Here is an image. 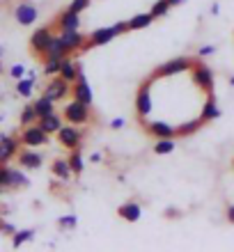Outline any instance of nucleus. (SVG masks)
Wrapping results in <instances>:
<instances>
[{"label":"nucleus","instance_id":"nucleus-17","mask_svg":"<svg viewBox=\"0 0 234 252\" xmlns=\"http://www.w3.org/2000/svg\"><path fill=\"white\" fill-rule=\"evenodd\" d=\"M221 117V108H218V99H216V94H207V101H204V106H202V113H200V120L207 124V122H214Z\"/></svg>","mask_w":234,"mask_h":252},{"label":"nucleus","instance_id":"nucleus-12","mask_svg":"<svg viewBox=\"0 0 234 252\" xmlns=\"http://www.w3.org/2000/svg\"><path fill=\"white\" fill-rule=\"evenodd\" d=\"M71 92V83L62 78V76H53V80L44 87V96H48L51 101H62L67 99V94Z\"/></svg>","mask_w":234,"mask_h":252},{"label":"nucleus","instance_id":"nucleus-3","mask_svg":"<svg viewBox=\"0 0 234 252\" xmlns=\"http://www.w3.org/2000/svg\"><path fill=\"white\" fill-rule=\"evenodd\" d=\"M0 184L7 188V190H16V188H28L30 186V179L21 170H14L9 167V163H0Z\"/></svg>","mask_w":234,"mask_h":252},{"label":"nucleus","instance_id":"nucleus-20","mask_svg":"<svg viewBox=\"0 0 234 252\" xmlns=\"http://www.w3.org/2000/svg\"><path fill=\"white\" fill-rule=\"evenodd\" d=\"M122 220H127V222H138L142 216V206L138 202H124V204L117 209Z\"/></svg>","mask_w":234,"mask_h":252},{"label":"nucleus","instance_id":"nucleus-27","mask_svg":"<svg viewBox=\"0 0 234 252\" xmlns=\"http://www.w3.org/2000/svg\"><path fill=\"white\" fill-rule=\"evenodd\" d=\"M67 160H69V165H71V172H74V174H83V170H85V158H83L80 149H71Z\"/></svg>","mask_w":234,"mask_h":252},{"label":"nucleus","instance_id":"nucleus-47","mask_svg":"<svg viewBox=\"0 0 234 252\" xmlns=\"http://www.w3.org/2000/svg\"><path fill=\"white\" fill-rule=\"evenodd\" d=\"M0 122H2V113H0Z\"/></svg>","mask_w":234,"mask_h":252},{"label":"nucleus","instance_id":"nucleus-33","mask_svg":"<svg viewBox=\"0 0 234 252\" xmlns=\"http://www.w3.org/2000/svg\"><path fill=\"white\" fill-rule=\"evenodd\" d=\"M170 7H172V5H170L167 0H156L149 12H152V16H154V19H163V16L170 12Z\"/></svg>","mask_w":234,"mask_h":252},{"label":"nucleus","instance_id":"nucleus-1","mask_svg":"<svg viewBox=\"0 0 234 252\" xmlns=\"http://www.w3.org/2000/svg\"><path fill=\"white\" fill-rule=\"evenodd\" d=\"M122 32H129V26L127 21H120V23H115V26H108V28H97L90 32L87 37V44H85V51L87 48H97V46H106L108 41H113L117 34Z\"/></svg>","mask_w":234,"mask_h":252},{"label":"nucleus","instance_id":"nucleus-43","mask_svg":"<svg viewBox=\"0 0 234 252\" xmlns=\"http://www.w3.org/2000/svg\"><path fill=\"white\" fill-rule=\"evenodd\" d=\"M167 2H170V5H172V7H181V5H184V2H186V0H167Z\"/></svg>","mask_w":234,"mask_h":252},{"label":"nucleus","instance_id":"nucleus-26","mask_svg":"<svg viewBox=\"0 0 234 252\" xmlns=\"http://www.w3.org/2000/svg\"><path fill=\"white\" fill-rule=\"evenodd\" d=\"M34 92V78H30V76H23V78L16 80V94L19 96H23V99H30Z\"/></svg>","mask_w":234,"mask_h":252},{"label":"nucleus","instance_id":"nucleus-16","mask_svg":"<svg viewBox=\"0 0 234 252\" xmlns=\"http://www.w3.org/2000/svg\"><path fill=\"white\" fill-rule=\"evenodd\" d=\"M16 158H19V165L23 167V170H39L41 163H44V156L34 152L33 147H26L23 152H19Z\"/></svg>","mask_w":234,"mask_h":252},{"label":"nucleus","instance_id":"nucleus-21","mask_svg":"<svg viewBox=\"0 0 234 252\" xmlns=\"http://www.w3.org/2000/svg\"><path fill=\"white\" fill-rule=\"evenodd\" d=\"M62 122H65V117L62 115H58V113H51V115H46V117H41V120H37V124L44 128V131L48 133V135H53V133H58L62 128Z\"/></svg>","mask_w":234,"mask_h":252},{"label":"nucleus","instance_id":"nucleus-19","mask_svg":"<svg viewBox=\"0 0 234 252\" xmlns=\"http://www.w3.org/2000/svg\"><path fill=\"white\" fill-rule=\"evenodd\" d=\"M80 28V14L78 12H71V9H65V12L58 16V30H78Z\"/></svg>","mask_w":234,"mask_h":252},{"label":"nucleus","instance_id":"nucleus-8","mask_svg":"<svg viewBox=\"0 0 234 252\" xmlns=\"http://www.w3.org/2000/svg\"><path fill=\"white\" fill-rule=\"evenodd\" d=\"M55 135H58V142H60L65 149H69V152H71V149H78L80 142H83V131H80L76 124H65Z\"/></svg>","mask_w":234,"mask_h":252},{"label":"nucleus","instance_id":"nucleus-11","mask_svg":"<svg viewBox=\"0 0 234 252\" xmlns=\"http://www.w3.org/2000/svg\"><path fill=\"white\" fill-rule=\"evenodd\" d=\"M71 96H74L76 101H80V103H85V106L92 108L94 94H92V87H90V83H87L85 71H80V76L76 78L74 85H71Z\"/></svg>","mask_w":234,"mask_h":252},{"label":"nucleus","instance_id":"nucleus-36","mask_svg":"<svg viewBox=\"0 0 234 252\" xmlns=\"http://www.w3.org/2000/svg\"><path fill=\"white\" fill-rule=\"evenodd\" d=\"M26 73H28V71H26V66H23V64H14L12 69H9V76H12V78H16V80L23 78Z\"/></svg>","mask_w":234,"mask_h":252},{"label":"nucleus","instance_id":"nucleus-5","mask_svg":"<svg viewBox=\"0 0 234 252\" xmlns=\"http://www.w3.org/2000/svg\"><path fill=\"white\" fill-rule=\"evenodd\" d=\"M90 110L92 108L85 106V103H80V101H69L67 106H65V110H62V117H65V122L67 124H76V126H83L90 122Z\"/></svg>","mask_w":234,"mask_h":252},{"label":"nucleus","instance_id":"nucleus-34","mask_svg":"<svg viewBox=\"0 0 234 252\" xmlns=\"http://www.w3.org/2000/svg\"><path fill=\"white\" fill-rule=\"evenodd\" d=\"M37 120H39V117H37V113H34V106H33V103L21 110V126H30V124H34Z\"/></svg>","mask_w":234,"mask_h":252},{"label":"nucleus","instance_id":"nucleus-46","mask_svg":"<svg viewBox=\"0 0 234 252\" xmlns=\"http://www.w3.org/2000/svg\"><path fill=\"white\" fill-rule=\"evenodd\" d=\"M0 58H2V46H0Z\"/></svg>","mask_w":234,"mask_h":252},{"label":"nucleus","instance_id":"nucleus-31","mask_svg":"<svg viewBox=\"0 0 234 252\" xmlns=\"http://www.w3.org/2000/svg\"><path fill=\"white\" fill-rule=\"evenodd\" d=\"M172 152H174V140H172V138L156 140V145H154V154L163 156V154H172Z\"/></svg>","mask_w":234,"mask_h":252},{"label":"nucleus","instance_id":"nucleus-18","mask_svg":"<svg viewBox=\"0 0 234 252\" xmlns=\"http://www.w3.org/2000/svg\"><path fill=\"white\" fill-rule=\"evenodd\" d=\"M80 71H83V64H80V62H74L67 55V58L62 60V66H60V73H58V76H62L67 83H71V85H74L76 78L80 76Z\"/></svg>","mask_w":234,"mask_h":252},{"label":"nucleus","instance_id":"nucleus-37","mask_svg":"<svg viewBox=\"0 0 234 252\" xmlns=\"http://www.w3.org/2000/svg\"><path fill=\"white\" fill-rule=\"evenodd\" d=\"M16 232V227L12 222H5V220H0V234H7V236H12Z\"/></svg>","mask_w":234,"mask_h":252},{"label":"nucleus","instance_id":"nucleus-7","mask_svg":"<svg viewBox=\"0 0 234 252\" xmlns=\"http://www.w3.org/2000/svg\"><path fill=\"white\" fill-rule=\"evenodd\" d=\"M191 76H193V83L200 87L202 92H207V94L214 92L216 78H214V71H211L207 64H202V62H195L193 69H191Z\"/></svg>","mask_w":234,"mask_h":252},{"label":"nucleus","instance_id":"nucleus-22","mask_svg":"<svg viewBox=\"0 0 234 252\" xmlns=\"http://www.w3.org/2000/svg\"><path fill=\"white\" fill-rule=\"evenodd\" d=\"M51 172H53V177H58L60 181H69L71 179V174H74L67 158H55L53 165H51Z\"/></svg>","mask_w":234,"mask_h":252},{"label":"nucleus","instance_id":"nucleus-30","mask_svg":"<svg viewBox=\"0 0 234 252\" xmlns=\"http://www.w3.org/2000/svg\"><path fill=\"white\" fill-rule=\"evenodd\" d=\"M204 124V122L198 117V120H191V122H181L179 126H177V135H193L200 126Z\"/></svg>","mask_w":234,"mask_h":252},{"label":"nucleus","instance_id":"nucleus-40","mask_svg":"<svg viewBox=\"0 0 234 252\" xmlns=\"http://www.w3.org/2000/svg\"><path fill=\"white\" fill-rule=\"evenodd\" d=\"M101 158H103V156H101L99 152H94L92 156H90V163H101Z\"/></svg>","mask_w":234,"mask_h":252},{"label":"nucleus","instance_id":"nucleus-38","mask_svg":"<svg viewBox=\"0 0 234 252\" xmlns=\"http://www.w3.org/2000/svg\"><path fill=\"white\" fill-rule=\"evenodd\" d=\"M216 53V46H211V44H207V46H202L200 51H198V58H209V55Z\"/></svg>","mask_w":234,"mask_h":252},{"label":"nucleus","instance_id":"nucleus-4","mask_svg":"<svg viewBox=\"0 0 234 252\" xmlns=\"http://www.w3.org/2000/svg\"><path fill=\"white\" fill-rule=\"evenodd\" d=\"M152 83H154V78L149 76L138 87V94H135V113H138L140 120H147L149 115H152Z\"/></svg>","mask_w":234,"mask_h":252},{"label":"nucleus","instance_id":"nucleus-45","mask_svg":"<svg viewBox=\"0 0 234 252\" xmlns=\"http://www.w3.org/2000/svg\"><path fill=\"white\" fill-rule=\"evenodd\" d=\"M2 190H5V186H2V184H0V197H2Z\"/></svg>","mask_w":234,"mask_h":252},{"label":"nucleus","instance_id":"nucleus-14","mask_svg":"<svg viewBox=\"0 0 234 252\" xmlns=\"http://www.w3.org/2000/svg\"><path fill=\"white\" fill-rule=\"evenodd\" d=\"M60 39L65 41L69 53H76V51H85V44H87V37L80 30H62L60 32Z\"/></svg>","mask_w":234,"mask_h":252},{"label":"nucleus","instance_id":"nucleus-13","mask_svg":"<svg viewBox=\"0 0 234 252\" xmlns=\"http://www.w3.org/2000/svg\"><path fill=\"white\" fill-rule=\"evenodd\" d=\"M14 19L19 26H33L34 21L39 19V9L30 2H19V5L14 7Z\"/></svg>","mask_w":234,"mask_h":252},{"label":"nucleus","instance_id":"nucleus-23","mask_svg":"<svg viewBox=\"0 0 234 252\" xmlns=\"http://www.w3.org/2000/svg\"><path fill=\"white\" fill-rule=\"evenodd\" d=\"M152 21H154L152 12H140V14H135V16H131L127 21V26H129V30H145Z\"/></svg>","mask_w":234,"mask_h":252},{"label":"nucleus","instance_id":"nucleus-15","mask_svg":"<svg viewBox=\"0 0 234 252\" xmlns=\"http://www.w3.org/2000/svg\"><path fill=\"white\" fill-rule=\"evenodd\" d=\"M147 133L152 135V138H156V140L174 138V135H177V126H172L170 122H163V120L147 122Z\"/></svg>","mask_w":234,"mask_h":252},{"label":"nucleus","instance_id":"nucleus-25","mask_svg":"<svg viewBox=\"0 0 234 252\" xmlns=\"http://www.w3.org/2000/svg\"><path fill=\"white\" fill-rule=\"evenodd\" d=\"M46 55H51V58H67V55H71V53L67 51L65 41L60 39V34H55L53 41H51V46H48V51H46ZM46 55H44V58H46Z\"/></svg>","mask_w":234,"mask_h":252},{"label":"nucleus","instance_id":"nucleus-28","mask_svg":"<svg viewBox=\"0 0 234 252\" xmlns=\"http://www.w3.org/2000/svg\"><path fill=\"white\" fill-rule=\"evenodd\" d=\"M33 239H34V229H16L12 234V246L21 248V246H26V243H30Z\"/></svg>","mask_w":234,"mask_h":252},{"label":"nucleus","instance_id":"nucleus-32","mask_svg":"<svg viewBox=\"0 0 234 252\" xmlns=\"http://www.w3.org/2000/svg\"><path fill=\"white\" fill-rule=\"evenodd\" d=\"M76 225H78L76 213H67V216H60V218H58V227H60V229H65V232H71Z\"/></svg>","mask_w":234,"mask_h":252},{"label":"nucleus","instance_id":"nucleus-44","mask_svg":"<svg viewBox=\"0 0 234 252\" xmlns=\"http://www.w3.org/2000/svg\"><path fill=\"white\" fill-rule=\"evenodd\" d=\"M230 85H232V87H234V76H230Z\"/></svg>","mask_w":234,"mask_h":252},{"label":"nucleus","instance_id":"nucleus-41","mask_svg":"<svg viewBox=\"0 0 234 252\" xmlns=\"http://www.w3.org/2000/svg\"><path fill=\"white\" fill-rule=\"evenodd\" d=\"M228 220L234 225V204H230V206H228Z\"/></svg>","mask_w":234,"mask_h":252},{"label":"nucleus","instance_id":"nucleus-29","mask_svg":"<svg viewBox=\"0 0 234 252\" xmlns=\"http://www.w3.org/2000/svg\"><path fill=\"white\" fill-rule=\"evenodd\" d=\"M62 60H65V58H51V55H46V58H44V73L51 76V78L58 76V73H60V66H62Z\"/></svg>","mask_w":234,"mask_h":252},{"label":"nucleus","instance_id":"nucleus-6","mask_svg":"<svg viewBox=\"0 0 234 252\" xmlns=\"http://www.w3.org/2000/svg\"><path fill=\"white\" fill-rule=\"evenodd\" d=\"M19 138H21V145L23 147H33V149H37V147L46 145L51 135H48L39 124H30V126H23V131H21Z\"/></svg>","mask_w":234,"mask_h":252},{"label":"nucleus","instance_id":"nucleus-42","mask_svg":"<svg viewBox=\"0 0 234 252\" xmlns=\"http://www.w3.org/2000/svg\"><path fill=\"white\" fill-rule=\"evenodd\" d=\"M211 14H214V16H218V14H221V5H218V2H214V5H211Z\"/></svg>","mask_w":234,"mask_h":252},{"label":"nucleus","instance_id":"nucleus-39","mask_svg":"<svg viewBox=\"0 0 234 252\" xmlns=\"http://www.w3.org/2000/svg\"><path fill=\"white\" fill-rule=\"evenodd\" d=\"M124 124H127V120H124V117H115V120L110 122V128L120 131V128H124Z\"/></svg>","mask_w":234,"mask_h":252},{"label":"nucleus","instance_id":"nucleus-2","mask_svg":"<svg viewBox=\"0 0 234 252\" xmlns=\"http://www.w3.org/2000/svg\"><path fill=\"white\" fill-rule=\"evenodd\" d=\"M195 64L193 58H174V60H167L163 62L161 66H156L152 78L159 80V78H170V76H177V73H184V71H191Z\"/></svg>","mask_w":234,"mask_h":252},{"label":"nucleus","instance_id":"nucleus-35","mask_svg":"<svg viewBox=\"0 0 234 252\" xmlns=\"http://www.w3.org/2000/svg\"><path fill=\"white\" fill-rule=\"evenodd\" d=\"M90 2H92V0H71V5H69V9H71V12H85L87 7H90Z\"/></svg>","mask_w":234,"mask_h":252},{"label":"nucleus","instance_id":"nucleus-10","mask_svg":"<svg viewBox=\"0 0 234 252\" xmlns=\"http://www.w3.org/2000/svg\"><path fill=\"white\" fill-rule=\"evenodd\" d=\"M21 152V138H14V135H7V133H0V163L5 165L12 158H16Z\"/></svg>","mask_w":234,"mask_h":252},{"label":"nucleus","instance_id":"nucleus-9","mask_svg":"<svg viewBox=\"0 0 234 252\" xmlns=\"http://www.w3.org/2000/svg\"><path fill=\"white\" fill-rule=\"evenodd\" d=\"M53 37L55 34L51 32V28L48 26L37 28V30L33 32V37H30V48H33V53L44 58L46 51H48V46H51V41H53Z\"/></svg>","mask_w":234,"mask_h":252},{"label":"nucleus","instance_id":"nucleus-24","mask_svg":"<svg viewBox=\"0 0 234 252\" xmlns=\"http://www.w3.org/2000/svg\"><path fill=\"white\" fill-rule=\"evenodd\" d=\"M33 106H34V113H37V117H39V120H41V117H46V115H51V113H55V101H51L48 96H44V94L34 101Z\"/></svg>","mask_w":234,"mask_h":252}]
</instances>
